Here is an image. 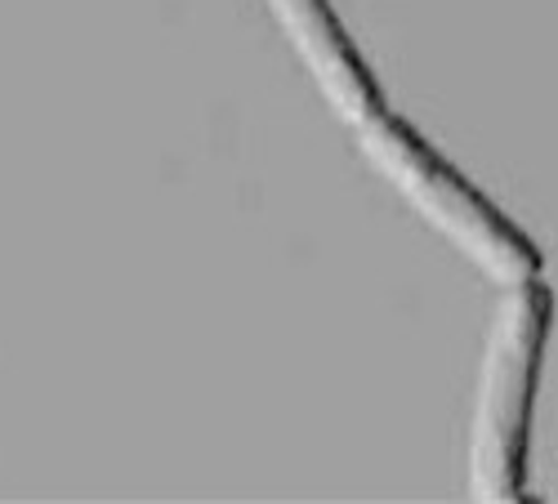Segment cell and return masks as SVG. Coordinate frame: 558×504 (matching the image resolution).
<instances>
[{"label":"cell","mask_w":558,"mask_h":504,"mask_svg":"<svg viewBox=\"0 0 558 504\" xmlns=\"http://www.w3.org/2000/svg\"><path fill=\"white\" fill-rule=\"evenodd\" d=\"M545 331H549V286L541 278L509 286L487 335L483 384L474 406V438H470L474 500L514 504L527 495V433H532Z\"/></svg>","instance_id":"obj_1"},{"label":"cell","mask_w":558,"mask_h":504,"mask_svg":"<svg viewBox=\"0 0 558 504\" xmlns=\"http://www.w3.org/2000/svg\"><path fill=\"white\" fill-rule=\"evenodd\" d=\"M357 134L366 161L393 183L402 201L421 219H429L492 282L519 286L527 278H541V250L532 246V237L519 233L474 183H464V174L447 165L407 121L376 112L357 125Z\"/></svg>","instance_id":"obj_2"},{"label":"cell","mask_w":558,"mask_h":504,"mask_svg":"<svg viewBox=\"0 0 558 504\" xmlns=\"http://www.w3.org/2000/svg\"><path fill=\"white\" fill-rule=\"evenodd\" d=\"M268 10L282 23L287 40L295 45L300 63L308 67L313 85L322 89V99L331 103V112L349 125H362L366 116L385 112V95L376 76L366 72L362 54L353 50V40L344 23L327 0H268Z\"/></svg>","instance_id":"obj_3"}]
</instances>
